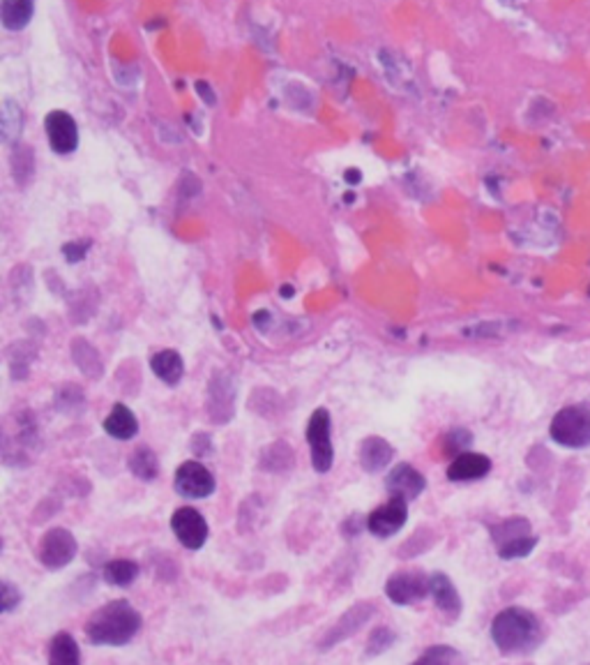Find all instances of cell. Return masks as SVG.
I'll return each instance as SVG.
<instances>
[{
  "label": "cell",
  "mask_w": 590,
  "mask_h": 665,
  "mask_svg": "<svg viewBox=\"0 0 590 665\" xmlns=\"http://www.w3.org/2000/svg\"><path fill=\"white\" fill-rule=\"evenodd\" d=\"M141 627L143 619L137 608L130 601L118 599L102 605L88 617L83 631L86 638L99 647H122L137 638Z\"/></svg>",
  "instance_id": "1"
},
{
  "label": "cell",
  "mask_w": 590,
  "mask_h": 665,
  "mask_svg": "<svg viewBox=\"0 0 590 665\" xmlns=\"http://www.w3.org/2000/svg\"><path fill=\"white\" fill-rule=\"evenodd\" d=\"M492 640L503 654H521L540 640V621L524 608H508L493 617Z\"/></svg>",
  "instance_id": "2"
},
{
  "label": "cell",
  "mask_w": 590,
  "mask_h": 665,
  "mask_svg": "<svg viewBox=\"0 0 590 665\" xmlns=\"http://www.w3.org/2000/svg\"><path fill=\"white\" fill-rule=\"evenodd\" d=\"M552 437L568 448H584L590 444V407L588 405H572L553 416Z\"/></svg>",
  "instance_id": "3"
},
{
  "label": "cell",
  "mask_w": 590,
  "mask_h": 665,
  "mask_svg": "<svg viewBox=\"0 0 590 665\" xmlns=\"http://www.w3.org/2000/svg\"><path fill=\"white\" fill-rule=\"evenodd\" d=\"M493 543L498 548V555L503 559H517V557L530 555L535 548L537 539L530 533V524L524 517H510L505 523L496 524L492 529Z\"/></svg>",
  "instance_id": "4"
},
{
  "label": "cell",
  "mask_w": 590,
  "mask_h": 665,
  "mask_svg": "<svg viewBox=\"0 0 590 665\" xmlns=\"http://www.w3.org/2000/svg\"><path fill=\"white\" fill-rule=\"evenodd\" d=\"M330 428H333V421H330L328 409H316V412L309 416V423H307V444H309V456H312V467L318 473H325L333 469L334 465V448H333V437H330Z\"/></svg>",
  "instance_id": "5"
},
{
  "label": "cell",
  "mask_w": 590,
  "mask_h": 665,
  "mask_svg": "<svg viewBox=\"0 0 590 665\" xmlns=\"http://www.w3.org/2000/svg\"><path fill=\"white\" fill-rule=\"evenodd\" d=\"M79 552L77 539L70 529L54 527L42 536V543H39L38 559L42 561L44 567L55 571V568H65L70 561H74Z\"/></svg>",
  "instance_id": "6"
},
{
  "label": "cell",
  "mask_w": 590,
  "mask_h": 665,
  "mask_svg": "<svg viewBox=\"0 0 590 665\" xmlns=\"http://www.w3.org/2000/svg\"><path fill=\"white\" fill-rule=\"evenodd\" d=\"M215 485H217L215 483V476L201 462L187 460L175 469L173 488L185 499H206V497H210L215 492Z\"/></svg>",
  "instance_id": "7"
},
{
  "label": "cell",
  "mask_w": 590,
  "mask_h": 665,
  "mask_svg": "<svg viewBox=\"0 0 590 665\" xmlns=\"http://www.w3.org/2000/svg\"><path fill=\"white\" fill-rule=\"evenodd\" d=\"M385 594L397 605H413L432 594V577L422 571H397L385 583Z\"/></svg>",
  "instance_id": "8"
},
{
  "label": "cell",
  "mask_w": 590,
  "mask_h": 665,
  "mask_svg": "<svg viewBox=\"0 0 590 665\" xmlns=\"http://www.w3.org/2000/svg\"><path fill=\"white\" fill-rule=\"evenodd\" d=\"M406 517H409V501L401 499V497H390L385 504H381L369 513V517L365 520V527L376 539H390L404 527Z\"/></svg>",
  "instance_id": "9"
},
{
  "label": "cell",
  "mask_w": 590,
  "mask_h": 665,
  "mask_svg": "<svg viewBox=\"0 0 590 665\" xmlns=\"http://www.w3.org/2000/svg\"><path fill=\"white\" fill-rule=\"evenodd\" d=\"M171 529H173L175 539L181 541V545H185L187 550H201L206 541H208V523L191 506H182L173 513Z\"/></svg>",
  "instance_id": "10"
},
{
  "label": "cell",
  "mask_w": 590,
  "mask_h": 665,
  "mask_svg": "<svg viewBox=\"0 0 590 665\" xmlns=\"http://www.w3.org/2000/svg\"><path fill=\"white\" fill-rule=\"evenodd\" d=\"M44 130L49 137L51 149L58 155L74 153L79 146V127L77 121L65 111H51L44 121Z\"/></svg>",
  "instance_id": "11"
},
{
  "label": "cell",
  "mask_w": 590,
  "mask_h": 665,
  "mask_svg": "<svg viewBox=\"0 0 590 665\" xmlns=\"http://www.w3.org/2000/svg\"><path fill=\"white\" fill-rule=\"evenodd\" d=\"M374 612H376V605L374 603H356L353 608L344 612V617L334 624L333 628L328 631V635L321 640V652H328L333 649L334 644H339L341 640H346L349 635L360 631L365 627L367 621L372 619Z\"/></svg>",
  "instance_id": "12"
},
{
  "label": "cell",
  "mask_w": 590,
  "mask_h": 665,
  "mask_svg": "<svg viewBox=\"0 0 590 665\" xmlns=\"http://www.w3.org/2000/svg\"><path fill=\"white\" fill-rule=\"evenodd\" d=\"M233 402H235L233 379H231V374L219 370V372H215L208 390V413L215 423H226V421L233 416Z\"/></svg>",
  "instance_id": "13"
},
{
  "label": "cell",
  "mask_w": 590,
  "mask_h": 665,
  "mask_svg": "<svg viewBox=\"0 0 590 665\" xmlns=\"http://www.w3.org/2000/svg\"><path fill=\"white\" fill-rule=\"evenodd\" d=\"M385 488H388L390 497H401V499L406 501H413L425 492L426 481L416 467H410V465L404 462V465H397V467L388 473V483H385Z\"/></svg>",
  "instance_id": "14"
},
{
  "label": "cell",
  "mask_w": 590,
  "mask_h": 665,
  "mask_svg": "<svg viewBox=\"0 0 590 665\" xmlns=\"http://www.w3.org/2000/svg\"><path fill=\"white\" fill-rule=\"evenodd\" d=\"M492 472V460L482 453H459L454 456L448 467V479L454 483H468V481L485 479L486 473Z\"/></svg>",
  "instance_id": "15"
},
{
  "label": "cell",
  "mask_w": 590,
  "mask_h": 665,
  "mask_svg": "<svg viewBox=\"0 0 590 665\" xmlns=\"http://www.w3.org/2000/svg\"><path fill=\"white\" fill-rule=\"evenodd\" d=\"M434 599V603H436V608L441 610V615L445 617V619L454 621L457 617L461 615V599H459V592H457V587L452 584V580H450L445 573H434L432 575V594H429Z\"/></svg>",
  "instance_id": "16"
},
{
  "label": "cell",
  "mask_w": 590,
  "mask_h": 665,
  "mask_svg": "<svg viewBox=\"0 0 590 665\" xmlns=\"http://www.w3.org/2000/svg\"><path fill=\"white\" fill-rule=\"evenodd\" d=\"M358 457H360V467L365 469L367 473H378L392 462L394 448L390 446V441L383 439V437H367L360 444Z\"/></svg>",
  "instance_id": "17"
},
{
  "label": "cell",
  "mask_w": 590,
  "mask_h": 665,
  "mask_svg": "<svg viewBox=\"0 0 590 665\" xmlns=\"http://www.w3.org/2000/svg\"><path fill=\"white\" fill-rule=\"evenodd\" d=\"M150 370L157 379L164 381L166 386H178L185 374V361L175 349H162L150 358Z\"/></svg>",
  "instance_id": "18"
},
{
  "label": "cell",
  "mask_w": 590,
  "mask_h": 665,
  "mask_svg": "<svg viewBox=\"0 0 590 665\" xmlns=\"http://www.w3.org/2000/svg\"><path fill=\"white\" fill-rule=\"evenodd\" d=\"M105 432L109 437H114V439L121 441L134 439L139 432L137 416H134V412H131L130 407H125L122 402H118V405H114V409L109 412V416L105 418Z\"/></svg>",
  "instance_id": "19"
},
{
  "label": "cell",
  "mask_w": 590,
  "mask_h": 665,
  "mask_svg": "<svg viewBox=\"0 0 590 665\" xmlns=\"http://www.w3.org/2000/svg\"><path fill=\"white\" fill-rule=\"evenodd\" d=\"M72 361L77 363V368L81 370L86 377L90 379H99L105 374V363H102V356L97 354L93 345L83 337H74L72 340Z\"/></svg>",
  "instance_id": "20"
},
{
  "label": "cell",
  "mask_w": 590,
  "mask_h": 665,
  "mask_svg": "<svg viewBox=\"0 0 590 665\" xmlns=\"http://www.w3.org/2000/svg\"><path fill=\"white\" fill-rule=\"evenodd\" d=\"M51 665H79L81 663V649L70 633H58L49 644Z\"/></svg>",
  "instance_id": "21"
},
{
  "label": "cell",
  "mask_w": 590,
  "mask_h": 665,
  "mask_svg": "<svg viewBox=\"0 0 590 665\" xmlns=\"http://www.w3.org/2000/svg\"><path fill=\"white\" fill-rule=\"evenodd\" d=\"M127 467H130V472L134 473L139 481H146V483H150V481L157 479L159 460H157V456H155L153 448H148V446H139L137 451L130 456Z\"/></svg>",
  "instance_id": "22"
},
{
  "label": "cell",
  "mask_w": 590,
  "mask_h": 665,
  "mask_svg": "<svg viewBox=\"0 0 590 665\" xmlns=\"http://www.w3.org/2000/svg\"><path fill=\"white\" fill-rule=\"evenodd\" d=\"M0 17L7 30H21L33 17V0H3Z\"/></svg>",
  "instance_id": "23"
},
{
  "label": "cell",
  "mask_w": 590,
  "mask_h": 665,
  "mask_svg": "<svg viewBox=\"0 0 590 665\" xmlns=\"http://www.w3.org/2000/svg\"><path fill=\"white\" fill-rule=\"evenodd\" d=\"M102 577L106 580V584L127 587L139 577V564L131 559H114L102 568Z\"/></svg>",
  "instance_id": "24"
},
{
  "label": "cell",
  "mask_w": 590,
  "mask_h": 665,
  "mask_svg": "<svg viewBox=\"0 0 590 665\" xmlns=\"http://www.w3.org/2000/svg\"><path fill=\"white\" fill-rule=\"evenodd\" d=\"M54 405L58 412L67 413V416H77V413H81L83 407H86V396H83L81 386L63 384L61 388L55 390Z\"/></svg>",
  "instance_id": "25"
},
{
  "label": "cell",
  "mask_w": 590,
  "mask_h": 665,
  "mask_svg": "<svg viewBox=\"0 0 590 665\" xmlns=\"http://www.w3.org/2000/svg\"><path fill=\"white\" fill-rule=\"evenodd\" d=\"M293 462L295 456L286 441H274L261 456V467L266 472H286V469L293 467Z\"/></svg>",
  "instance_id": "26"
},
{
  "label": "cell",
  "mask_w": 590,
  "mask_h": 665,
  "mask_svg": "<svg viewBox=\"0 0 590 665\" xmlns=\"http://www.w3.org/2000/svg\"><path fill=\"white\" fill-rule=\"evenodd\" d=\"M394 643H397V635H394L392 628H388V627L374 628L369 640H367V656L383 654V652L392 647Z\"/></svg>",
  "instance_id": "27"
},
{
  "label": "cell",
  "mask_w": 590,
  "mask_h": 665,
  "mask_svg": "<svg viewBox=\"0 0 590 665\" xmlns=\"http://www.w3.org/2000/svg\"><path fill=\"white\" fill-rule=\"evenodd\" d=\"M19 127H21V109L14 102L5 99V105H3V137H5V141L19 134Z\"/></svg>",
  "instance_id": "28"
},
{
  "label": "cell",
  "mask_w": 590,
  "mask_h": 665,
  "mask_svg": "<svg viewBox=\"0 0 590 665\" xmlns=\"http://www.w3.org/2000/svg\"><path fill=\"white\" fill-rule=\"evenodd\" d=\"M452 661H459V654H457L452 647L434 644V647L426 649L425 654L417 656L416 663H452Z\"/></svg>",
  "instance_id": "29"
},
{
  "label": "cell",
  "mask_w": 590,
  "mask_h": 665,
  "mask_svg": "<svg viewBox=\"0 0 590 665\" xmlns=\"http://www.w3.org/2000/svg\"><path fill=\"white\" fill-rule=\"evenodd\" d=\"M470 441H473V435H470L468 430L457 428V430H452L448 437H445V446H442V451L452 453V456H459V453H464V448H468Z\"/></svg>",
  "instance_id": "30"
},
{
  "label": "cell",
  "mask_w": 590,
  "mask_h": 665,
  "mask_svg": "<svg viewBox=\"0 0 590 665\" xmlns=\"http://www.w3.org/2000/svg\"><path fill=\"white\" fill-rule=\"evenodd\" d=\"M426 533V529H420V532H416L413 536L409 539V543H404L400 548V557L401 559H406V557H416L420 555V552L429 550L432 548V541H426V543H422V536Z\"/></svg>",
  "instance_id": "31"
},
{
  "label": "cell",
  "mask_w": 590,
  "mask_h": 665,
  "mask_svg": "<svg viewBox=\"0 0 590 665\" xmlns=\"http://www.w3.org/2000/svg\"><path fill=\"white\" fill-rule=\"evenodd\" d=\"M0 599H3L0 601L3 612H12L19 603H21V592H19V587H14V584L3 583V587H0Z\"/></svg>",
  "instance_id": "32"
},
{
  "label": "cell",
  "mask_w": 590,
  "mask_h": 665,
  "mask_svg": "<svg viewBox=\"0 0 590 665\" xmlns=\"http://www.w3.org/2000/svg\"><path fill=\"white\" fill-rule=\"evenodd\" d=\"M88 248H90V241H86V243H67L65 248H63V252H65L67 261H81V259L86 257Z\"/></svg>",
  "instance_id": "33"
},
{
  "label": "cell",
  "mask_w": 590,
  "mask_h": 665,
  "mask_svg": "<svg viewBox=\"0 0 590 665\" xmlns=\"http://www.w3.org/2000/svg\"><path fill=\"white\" fill-rule=\"evenodd\" d=\"M588 296H590V286H588Z\"/></svg>",
  "instance_id": "34"
}]
</instances>
